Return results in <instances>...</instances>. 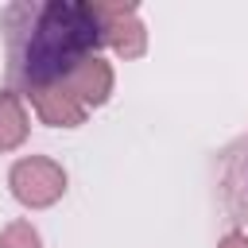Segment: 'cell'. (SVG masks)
I'll use <instances>...</instances> for the list:
<instances>
[{
	"mask_svg": "<svg viewBox=\"0 0 248 248\" xmlns=\"http://www.w3.org/2000/svg\"><path fill=\"white\" fill-rule=\"evenodd\" d=\"M8 39V74L35 97L58 85H85L97 66V46L108 31L105 8L81 0H39L8 4L0 12Z\"/></svg>",
	"mask_w": 248,
	"mask_h": 248,
	"instance_id": "obj_1",
	"label": "cell"
},
{
	"mask_svg": "<svg viewBox=\"0 0 248 248\" xmlns=\"http://www.w3.org/2000/svg\"><path fill=\"white\" fill-rule=\"evenodd\" d=\"M221 194L229 213L248 229V140L236 143L225 155V170H221Z\"/></svg>",
	"mask_w": 248,
	"mask_h": 248,
	"instance_id": "obj_2",
	"label": "cell"
}]
</instances>
